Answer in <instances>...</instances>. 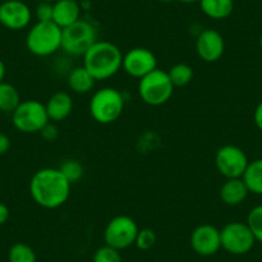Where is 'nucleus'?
<instances>
[{
  "label": "nucleus",
  "mask_w": 262,
  "mask_h": 262,
  "mask_svg": "<svg viewBox=\"0 0 262 262\" xmlns=\"http://www.w3.org/2000/svg\"><path fill=\"white\" fill-rule=\"evenodd\" d=\"M40 2H47V3H55L57 0H40Z\"/></svg>",
  "instance_id": "obj_35"
},
{
  "label": "nucleus",
  "mask_w": 262,
  "mask_h": 262,
  "mask_svg": "<svg viewBox=\"0 0 262 262\" xmlns=\"http://www.w3.org/2000/svg\"><path fill=\"white\" fill-rule=\"evenodd\" d=\"M157 69V58L152 50L143 47L130 49L123 54L122 70L134 79H142Z\"/></svg>",
  "instance_id": "obj_11"
},
{
  "label": "nucleus",
  "mask_w": 262,
  "mask_h": 262,
  "mask_svg": "<svg viewBox=\"0 0 262 262\" xmlns=\"http://www.w3.org/2000/svg\"><path fill=\"white\" fill-rule=\"evenodd\" d=\"M26 47L36 57H49L62 48V29L49 22H37L26 36Z\"/></svg>",
  "instance_id": "obj_4"
},
{
  "label": "nucleus",
  "mask_w": 262,
  "mask_h": 262,
  "mask_svg": "<svg viewBox=\"0 0 262 262\" xmlns=\"http://www.w3.org/2000/svg\"><path fill=\"white\" fill-rule=\"evenodd\" d=\"M249 161L243 149L228 144L216 152L215 165L221 176L225 179H239L243 176Z\"/></svg>",
  "instance_id": "obj_10"
},
{
  "label": "nucleus",
  "mask_w": 262,
  "mask_h": 262,
  "mask_svg": "<svg viewBox=\"0 0 262 262\" xmlns=\"http://www.w3.org/2000/svg\"><path fill=\"white\" fill-rule=\"evenodd\" d=\"M82 58V66L94 77L95 81L111 79L122 69V52L117 45L107 40H98Z\"/></svg>",
  "instance_id": "obj_2"
},
{
  "label": "nucleus",
  "mask_w": 262,
  "mask_h": 262,
  "mask_svg": "<svg viewBox=\"0 0 262 262\" xmlns=\"http://www.w3.org/2000/svg\"><path fill=\"white\" fill-rule=\"evenodd\" d=\"M220 235L221 248L235 256L248 253L253 248L254 242H256L247 223L244 224L241 221L226 224L220 230Z\"/></svg>",
  "instance_id": "obj_9"
},
{
  "label": "nucleus",
  "mask_w": 262,
  "mask_h": 262,
  "mask_svg": "<svg viewBox=\"0 0 262 262\" xmlns=\"http://www.w3.org/2000/svg\"><path fill=\"white\" fill-rule=\"evenodd\" d=\"M242 179L249 193L262 195V158L249 162Z\"/></svg>",
  "instance_id": "obj_20"
},
{
  "label": "nucleus",
  "mask_w": 262,
  "mask_h": 262,
  "mask_svg": "<svg viewBox=\"0 0 262 262\" xmlns=\"http://www.w3.org/2000/svg\"><path fill=\"white\" fill-rule=\"evenodd\" d=\"M31 19V9L21 0H6L0 4V24L6 29L19 31L26 29Z\"/></svg>",
  "instance_id": "obj_13"
},
{
  "label": "nucleus",
  "mask_w": 262,
  "mask_h": 262,
  "mask_svg": "<svg viewBox=\"0 0 262 262\" xmlns=\"http://www.w3.org/2000/svg\"><path fill=\"white\" fill-rule=\"evenodd\" d=\"M196 54L203 62H217L225 52V41L223 35L213 29L201 31L195 41Z\"/></svg>",
  "instance_id": "obj_14"
},
{
  "label": "nucleus",
  "mask_w": 262,
  "mask_h": 262,
  "mask_svg": "<svg viewBox=\"0 0 262 262\" xmlns=\"http://www.w3.org/2000/svg\"><path fill=\"white\" fill-rule=\"evenodd\" d=\"M138 231L139 228L134 219L126 215L115 216L108 221L104 229V243L112 248L122 251L134 246Z\"/></svg>",
  "instance_id": "obj_8"
},
{
  "label": "nucleus",
  "mask_w": 262,
  "mask_h": 262,
  "mask_svg": "<svg viewBox=\"0 0 262 262\" xmlns=\"http://www.w3.org/2000/svg\"><path fill=\"white\" fill-rule=\"evenodd\" d=\"M253 120L257 127L262 131V102L259 103V104L256 107V110H254Z\"/></svg>",
  "instance_id": "obj_31"
},
{
  "label": "nucleus",
  "mask_w": 262,
  "mask_h": 262,
  "mask_svg": "<svg viewBox=\"0 0 262 262\" xmlns=\"http://www.w3.org/2000/svg\"><path fill=\"white\" fill-rule=\"evenodd\" d=\"M81 16V7L76 0H57L53 3V22L60 29L71 26Z\"/></svg>",
  "instance_id": "obj_15"
},
{
  "label": "nucleus",
  "mask_w": 262,
  "mask_h": 262,
  "mask_svg": "<svg viewBox=\"0 0 262 262\" xmlns=\"http://www.w3.org/2000/svg\"><path fill=\"white\" fill-rule=\"evenodd\" d=\"M160 2H162V3H170L172 0H160Z\"/></svg>",
  "instance_id": "obj_36"
},
{
  "label": "nucleus",
  "mask_w": 262,
  "mask_h": 262,
  "mask_svg": "<svg viewBox=\"0 0 262 262\" xmlns=\"http://www.w3.org/2000/svg\"><path fill=\"white\" fill-rule=\"evenodd\" d=\"M95 79L89 74L84 66H79L71 70L67 77V85L76 94H88L95 85Z\"/></svg>",
  "instance_id": "obj_18"
},
{
  "label": "nucleus",
  "mask_w": 262,
  "mask_h": 262,
  "mask_svg": "<svg viewBox=\"0 0 262 262\" xmlns=\"http://www.w3.org/2000/svg\"><path fill=\"white\" fill-rule=\"evenodd\" d=\"M249 190L244 184L243 179H226L225 183L221 185L219 195L220 200L225 203L226 206H239L246 201L248 196Z\"/></svg>",
  "instance_id": "obj_17"
},
{
  "label": "nucleus",
  "mask_w": 262,
  "mask_h": 262,
  "mask_svg": "<svg viewBox=\"0 0 262 262\" xmlns=\"http://www.w3.org/2000/svg\"><path fill=\"white\" fill-rule=\"evenodd\" d=\"M8 262H37L36 253L26 243H16L9 248Z\"/></svg>",
  "instance_id": "obj_23"
},
{
  "label": "nucleus",
  "mask_w": 262,
  "mask_h": 262,
  "mask_svg": "<svg viewBox=\"0 0 262 262\" xmlns=\"http://www.w3.org/2000/svg\"><path fill=\"white\" fill-rule=\"evenodd\" d=\"M247 225L251 229L254 239L262 243V205L252 208L247 217Z\"/></svg>",
  "instance_id": "obj_25"
},
{
  "label": "nucleus",
  "mask_w": 262,
  "mask_h": 262,
  "mask_svg": "<svg viewBox=\"0 0 262 262\" xmlns=\"http://www.w3.org/2000/svg\"><path fill=\"white\" fill-rule=\"evenodd\" d=\"M175 86L168 77L167 71L156 69L147 76L142 77L138 85V93L143 102L152 107H158L171 99Z\"/></svg>",
  "instance_id": "obj_5"
},
{
  "label": "nucleus",
  "mask_w": 262,
  "mask_h": 262,
  "mask_svg": "<svg viewBox=\"0 0 262 262\" xmlns=\"http://www.w3.org/2000/svg\"><path fill=\"white\" fill-rule=\"evenodd\" d=\"M156 242H157V235L152 229H139L134 246L140 251H148L155 247Z\"/></svg>",
  "instance_id": "obj_26"
},
{
  "label": "nucleus",
  "mask_w": 262,
  "mask_h": 262,
  "mask_svg": "<svg viewBox=\"0 0 262 262\" xmlns=\"http://www.w3.org/2000/svg\"><path fill=\"white\" fill-rule=\"evenodd\" d=\"M190 246L200 256H213L221 249L220 229L211 224H201L191 231Z\"/></svg>",
  "instance_id": "obj_12"
},
{
  "label": "nucleus",
  "mask_w": 262,
  "mask_h": 262,
  "mask_svg": "<svg viewBox=\"0 0 262 262\" xmlns=\"http://www.w3.org/2000/svg\"><path fill=\"white\" fill-rule=\"evenodd\" d=\"M44 103L35 99L21 102L12 112L13 126L24 134H36L49 122Z\"/></svg>",
  "instance_id": "obj_7"
},
{
  "label": "nucleus",
  "mask_w": 262,
  "mask_h": 262,
  "mask_svg": "<svg viewBox=\"0 0 262 262\" xmlns=\"http://www.w3.org/2000/svg\"><path fill=\"white\" fill-rule=\"evenodd\" d=\"M98 41L97 30L85 19H79L71 26L62 29V48L66 54L84 57L85 53Z\"/></svg>",
  "instance_id": "obj_6"
},
{
  "label": "nucleus",
  "mask_w": 262,
  "mask_h": 262,
  "mask_svg": "<svg viewBox=\"0 0 262 262\" xmlns=\"http://www.w3.org/2000/svg\"><path fill=\"white\" fill-rule=\"evenodd\" d=\"M168 77L175 88H183L190 84L194 77V71L186 63H176L167 71Z\"/></svg>",
  "instance_id": "obj_22"
},
{
  "label": "nucleus",
  "mask_w": 262,
  "mask_h": 262,
  "mask_svg": "<svg viewBox=\"0 0 262 262\" xmlns=\"http://www.w3.org/2000/svg\"><path fill=\"white\" fill-rule=\"evenodd\" d=\"M93 262H122V257L118 249L104 244L98 248L93 256Z\"/></svg>",
  "instance_id": "obj_27"
},
{
  "label": "nucleus",
  "mask_w": 262,
  "mask_h": 262,
  "mask_svg": "<svg viewBox=\"0 0 262 262\" xmlns=\"http://www.w3.org/2000/svg\"><path fill=\"white\" fill-rule=\"evenodd\" d=\"M37 22H49L53 21V3L40 2L35 11Z\"/></svg>",
  "instance_id": "obj_28"
},
{
  "label": "nucleus",
  "mask_w": 262,
  "mask_h": 262,
  "mask_svg": "<svg viewBox=\"0 0 262 262\" xmlns=\"http://www.w3.org/2000/svg\"><path fill=\"white\" fill-rule=\"evenodd\" d=\"M259 47L262 48V35H261V37H259Z\"/></svg>",
  "instance_id": "obj_37"
},
{
  "label": "nucleus",
  "mask_w": 262,
  "mask_h": 262,
  "mask_svg": "<svg viewBox=\"0 0 262 262\" xmlns=\"http://www.w3.org/2000/svg\"><path fill=\"white\" fill-rule=\"evenodd\" d=\"M201 9L212 19H225L233 13V0H201Z\"/></svg>",
  "instance_id": "obj_19"
},
{
  "label": "nucleus",
  "mask_w": 262,
  "mask_h": 262,
  "mask_svg": "<svg viewBox=\"0 0 262 262\" xmlns=\"http://www.w3.org/2000/svg\"><path fill=\"white\" fill-rule=\"evenodd\" d=\"M40 135H41V138L45 142H54V140H57V138L59 137V130H58L55 122L49 121V122L41 128Z\"/></svg>",
  "instance_id": "obj_29"
},
{
  "label": "nucleus",
  "mask_w": 262,
  "mask_h": 262,
  "mask_svg": "<svg viewBox=\"0 0 262 262\" xmlns=\"http://www.w3.org/2000/svg\"><path fill=\"white\" fill-rule=\"evenodd\" d=\"M9 219V208L7 207L4 203L0 202V226L4 225V224L8 221Z\"/></svg>",
  "instance_id": "obj_32"
},
{
  "label": "nucleus",
  "mask_w": 262,
  "mask_h": 262,
  "mask_svg": "<svg viewBox=\"0 0 262 262\" xmlns=\"http://www.w3.org/2000/svg\"><path fill=\"white\" fill-rule=\"evenodd\" d=\"M45 108L52 122H60L71 115L74 110V99L67 92H57L48 99Z\"/></svg>",
  "instance_id": "obj_16"
},
{
  "label": "nucleus",
  "mask_w": 262,
  "mask_h": 262,
  "mask_svg": "<svg viewBox=\"0 0 262 262\" xmlns=\"http://www.w3.org/2000/svg\"><path fill=\"white\" fill-rule=\"evenodd\" d=\"M6 64H4V62L2 59H0V84L4 81V77H6Z\"/></svg>",
  "instance_id": "obj_33"
},
{
  "label": "nucleus",
  "mask_w": 262,
  "mask_h": 262,
  "mask_svg": "<svg viewBox=\"0 0 262 262\" xmlns=\"http://www.w3.org/2000/svg\"><path fill=\"white\" fill-rule=\"evenodd\" d=\"M125 110V98L115 88H102L93 94L89 111L93 120L100 125H110L117 121Z\"/></svg>",
  "instance_id": "obj_3"
},
{
  "label": "nucleus",
  "mask_w": 262,
  "mask_h": 262,
  "mask_svg": "<svg viewBox=\"0 0 262 262\" xmlns=\"http://www.w3.org/2000/svg\"><path fill=\"white\" fill-rule=\"evenodd\" d=\"M181 3H185V4H191V3H200L201 0H179Z\"/></svg>",
  "instance_id": "obj_34"
},
{
  "label": "nucleus",
  "mask_w": 262,
  "mask_h": 262,
  "mask_svg": "<svg viewBox=\"0 0 262 262\" xmlns=\"http://www.w3.org/2000/svg\"><path fill=\"white\" fill-rule=\"evenodd\" d=\"M11 149V139L8 135L0 133V156H4Z\"/></svg>",
  "instance_id": "obj_30"
},
{
  "label": "nucleus",
  "mask_w": 262,
  "mask_h": 262,
  "mask_svg": "<svg viewBox=\"0 0 262 262\" xmlns=\"http://www.w3.org/2000/svg\"><path fill=\"white\" fill-rule=\"evenodd\" d=\"M59 170L62 171L66 179L71 184L77 183L84 176V167L77 160H67L60 165Z\"/></svg>",
  "instance_id": "obj_24"
},
{
  "label": "nucleus",
  "mask_w": 262,
  "mask_h": 262,
  "mask_svg": "<svg viewBox=\"0 0 262 262\" xmlns=\"http://www.w3.org/2000/svg\"><path fill=\"white\" fill-rule=\"evenodd\" d=\"M71 185L59 168H40L29 184L32 200L45 210H55L64 205L71 194Z\"/></svg>",
  "instance_id": "obj_1"
},
{
  "label": "nucleus",
  "mask_w": 262,
  "mask_h": 262,
  "mask_svg": "<svg viewBox=\"0 0 262 262\" xmlns=\"http://www.w3.org/2000/svg\"><path fill=\"white\" fill-rule=\"evenodd\" d=\"M21 103V97L16 86L9 82L0 84V112L12 113Z\"/></svg>",
  "instance_id": "obj_21"
}]
</instances>
